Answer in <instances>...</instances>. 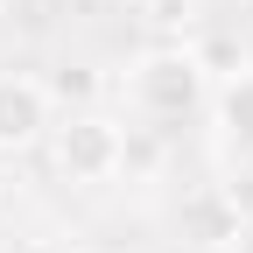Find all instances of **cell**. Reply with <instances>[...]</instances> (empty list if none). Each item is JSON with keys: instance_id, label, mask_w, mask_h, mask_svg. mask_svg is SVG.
I'll return each instance as SVG.
<instances>
[{"instance_id": "6da1fadb", "label": "cell", "mask_w": 253, "mask_h": 253, "mask_svg": "<svg viewBox=\"0 0 253 253\" xmlns=\"http://www.w3.org/2000/svg\"><path fill=\"white\" fill-rule=\"evenodd\" d=\"M204 84L211 78L197 71V56H190L183 42H155V49L134 56V71H126V99H134L141 120L169 126V120H190L204 106Z\"/></svg>"}, {"instance_id": "7a4b0ae2", "label": "cell", "mask_w": 253, "mask_h": 253, "mask_svg": "<svg viewBox=\"0 0 253 253\" xmlns=\"http://www.w3.org/2000/svg\"><path fill=\"white\" fill-rule=\"evenodd\" d=\"M120 141H126V126L106 120L99 106H91V113H63V120L49 126V162H56L63 183L99 190V183L120 176Z\"/></svg>"}, {"instance_id": "3957f363", "label": "cell", "mask_w": 253, "mask_h": 253, "mask_svg": "<svg viewBox=\"0 0 253 253\" xmlns=\"http://www.w3.org/2000/svg\"><path fill=\"white\" fill-rule=\"evenodd\" d=\"M49 126H56V106H49L42 78L0 71V155H21V148L49 141Z\"/></svg>"}, {"instance_id": "277c9868", "label": "cell", "mask_w": 253, "mask_h": 253, "mask_svg": "<svg viewBox=\"0 0 253 253\" xmlns=\"http://www.w3.org/2000/svg\"><path fill=\"white\" fill-rule=\"evenodd\" d=\"M176 225H183V239H190V246L218 253V246H232V239L246 232V218H239V204H232V190H225V183H197V190L183 197Z\"/></svg>"}, {"instance_id": "5b68a950", "label": "cell", "mask_w": 253, "mask_h": 253, "mask_svg": "<svg viewBox=\"0 0 253 253\" xmlns=\"http://www.w3.org/2000/svg\"><path fill=\"white\" fill-rule=\"evenodd\" d=\"M218 141H225L239 162H253V63L225 78L218 91Z\"/></svg>"}, {"instance_id": "8992f818", "label": "cell", "mask_w": 253, "mask_h": 253, "mask_svg": "<svg viewBox=\"0 0 253 253\" xmlns=\"http://www.w3.org/2000/svg\"><path fill=\"white\" fill-rule=\"evenodd\" d=\"M42 91H49L56 113H91L106 99V78H99V63H56V71L42 78Z\"/></svg>"}, {"instance_id": "52a82bcc", "label": "cell", "mask_w": 253, "mask_h": 253, "mask_svg": "<svg viewBox=\"0 0 253 253\" xmlns=\"http://www.w3.org/2000/svg\"><path fill=\"white\" fill-rule=\"evenodd\" d=\"M162 162H169L162 126H126V141H120V176H126V183H148V176H162Z\"/></svg>"}, {"instance_id": "ba28073f", "label": "cell", "mask_w": 253, "mask_h": 253, "mask_svg": "<svg viewBox=\"0 0 253 253\" xmlns=\"http://www.w3.org/2000/svg\"><path fill=\"white\" fill-rule=\"evenodd\" d=\"M190 56H197L204 78H232V71H246V49H239L232 36H204V42H190Z\"/></svg>"}, {"instance_id": "9c48e42d", "label": "cell", "mask_w": 253, "mask_h": 253, "mask_svg": "<svg viewBox=\"0 0 253 253\" xmlns=\"http://www.w3.org/2000/svg\"><path fill=\"white\" fill-rule=\"evenodd\" d=\"M148 28H155V36H176V28H190V0H148Z\"/></svg>"}, {"instance_id": "30bf717a", "label": "cell", "mask_w": 253, "mask_h": 253, "mask_svg": "<svg viewBox=\"0 0 253 253\" xmlns=\"http://www.w3.org/2000/svg\"><path fill=\"white\" fill-rule=\"evenodd\" d=\"M225 190H232V204H239V218H246V225H253V169H246V176H232Z\"/></svg>"}, {"instance_id": "8fae6325", "label": "cell", "mask_w": 253, "mask_h": 253, "mask_svg": "<svg viewBox=\"0 0 253 253\" xmlns=\"http://www.w3.org/2000/svg\"><path fill=\"white\" fill-rule=\"evenodd\" d=\"M232 253H253V225H246V232H239V239H232Z\"/></svg>"}, {"instance_id": "7c38bea8", "label": "cell", "mask_w": 253, "mask_h": 253, "mask_svg": "<svg viewBox=\"0 0 253 253\" xmlns=\"http://www.w3.org/2000/svg\"><path fill=\"white\" fill-rule=\"evenodd\" d=\"M126 7H148V0H126Z\"/></svg>"}]
</instances>
